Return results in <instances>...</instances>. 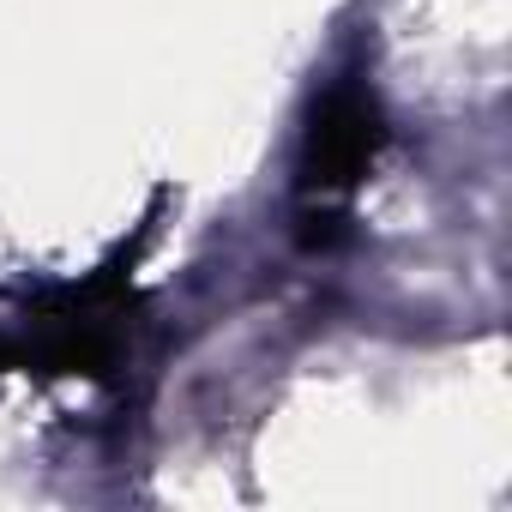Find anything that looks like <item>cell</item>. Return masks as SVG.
<instances>
[{"mask_svg":"<svg viewBox=\"0 0 512 512\" xmlns=\"http://www.w3.org/2000/svg\"><path fill=\"white\" fill-rule=\"evenodd\" d=\"M386 145V121H380V103L362 91V85H344L332 91L320 109H314V127H308V145H302V187L314 199H344L368 163L380 157Z\"/></svg>","mask_w":512,"mask_h":512,"instance_id":"cell-1","label":"cell"}]
</instances>
